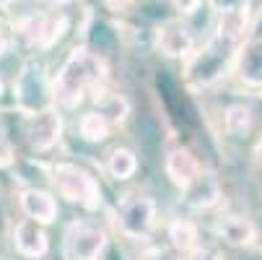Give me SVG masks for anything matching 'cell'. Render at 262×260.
Returning a JSON list of instances; mask_svg holds the SVG:
<instances>
[{"label":"cell","mask_w":262,"mask_h":260,"mask_svg":"<svg viewBox=\"0 0 262 260\" xmlns=\"http://www.w3.org/2000/svg\"><path fill=\"white\" fill-rule=\"evenodd\" d=\"M65 133V120L57 107L42 109L34 115H24V141L34 154H47L60 143Z\"/></svg>","instance_id":"9"},{"label":"cell","mask_w":262,"mask_h":260,"mask_svg":"<svg viewBox=\"0 0 262 260\" xmlns=\"http://www.w3.org/2000/svg\"><path fill=\"white\" fill-rule=\"evenodd\" d=\"M203 3H205V0H169V6H171V8L177 11V16H182V18L195 16Z\"/></svg>","instance_id":"23"},{"label":"cell","mask_w":262,"mask_h":260,"mask_svg":"<svg viewBox=\"0 0 262 260\" xmlns=\"http://www.w3.org/2000/svg\"><path fill=\"white\" fill-rule=\"evenodd\" d=\"M254 159L262 164V135H259V141H257V146H254Z\"/></svg>","instance_id":"29"},{"label":"cell","mask_w":262,"mask_h":260,"mask_svg":"<svg viewBox=\"0 0 262 260\" xmlns=\"http://www.w3.org/2000/svg\"><path fill=\"white\" fill-rule=\"evenodd\" d=\"M252 107L244 104V102H236V104H229L223 109V130H226L231 138H244L249 130H252Z\"/></svg>","instance_id":"19"},{"label":"cell","mask_w":262,"mask_h":260,"mask_svg":"<svg viewBox=\"0 0 262 260\" xmlns=\"http://www.w3.org/2000/svg\"><path fill=\"white\" fill-rule=\"evenodd\" d=\"M68 29V16L62 11H29L16 18L13 39L26 45L29 50H52Z\"/></svg>","instance_id":"5"},{"label":"cell","mask_w":262,"mask_h":260,"mask_svg":"<svg viewBox=\"0 0 262 260\" xmlns=\"http://www.w3.org/2000/svg\"><path fill=\"white\" fill-rule=\"evenodd\" d=\"M154 47L159 55L169 57V60H182L187 63L195 52H198V39L192 26L187 24V18L174 16V18H164L156 29H154Z\"/></svg>","instance_id":"8"},{"label":"cell","mask_w":262,"mask_h":260,"mask_svg":"<svg viewBox=\"0 0 262 260\" xmlns=\"http://www.w3.org/2000/svg\"><path fill=\"white\" fill-rule=\"evenodd\" d=\"M242 45L231 42L221 34H210L208 42L198 47V52L184 63V81L192 91H205L221 84L223 78L234 73L236 57H239Z\"/></svg>","instance_id":"2"},{"label":"cell","mask_w":262,"mask_h":260,"mask_svg":"<svg viewBox=\"0 0 262 260\" xmlns=\"http://www.w3.org/2000/svg\"><path fill=\"white\" fill-rule=\"evenodd\" d=\"M234 73L247 89H262V36L242 45Z\"/></svg>","instance_id":"14"},{"label":"cell","mask_w":262,"mask_h":260,"mask_svg":"<svg viewBox=\"0 0 262 260\" xmlns=\"http://www.w3.org/2000/svg\"><path fill=\"white\" fill-rule=\"evenodd\" d=\"M50 182L60 198L73 206H81L83 211L101 208V188L99 179L81 164L73 162H55L50 167Z\"/></svg>","instance_id":"4"},{"label":"cell","mask_w":262,"mask_h":260,"mask_svg":"<svg viewBox=\"0 0 262 260\" xmlns=\"http://www.w3.org/2000/svg\"><path fill=\"white\" fill-rule=\"evenodd\" d=\"M8 3H11V0H0V11H3V8H8Z\"/></svg>","instance_id":"30"},{"label":"cell","mask_w":262,"mask_h":260,"mask_svg":"<svg viewBox=\"0 0 262 260\" xmlns=\"http://www.w3.org/2000/svg\"><path fill=\"white\" fill-rule=\"evenodd\" d=\"M184 203L195 208V211H210L215 208L221 201H223V188H221V179L210 172V169H203L200 177L182 193Z\"/></svg>","instance_id":"13"},{"label":"cell","mask_w":262,"mask_h":260,"mask_svg":"<svg viewBox=\"0 0 262 260\" xmlns=\"http://www.w3.org/2000/svg\"><path fill=\"white\" fill-rule=\"evenodd\" d=\"M11 45H13V34H8L3 26H0V57L11 50Z\"/></svg>","instance_id":"27"},{"label":"cell","mask_w":262,"mask_h":260,"mask_svg":"<svg viewBox=\"0 0 262 260\" xmlns=\"http://www.w3.org/2000/svg\"><path fill=\"white\" fill-rule=\"evenodd\" d=\"M91 99H94V109H96V112H101L112 123V128H120V125H125L130 120L133 104H130V99L125 94L109 91V89H99Z\"/></svg>","instance_id":"16"},{"label":"cell","mask_w":262,"mask_h":260,"mask_svg":"<svg viewBox=\"0 0 262 260\" xmlns=\"http://www.w3.org/2000/svg\"><path fill=\"white\" fill-rule=\"evenodd\" d=\"M203 169L205 167L200 164V159L192 154V148H187V146H174L164 156V172L179 193H184L190 188V185L200 177Z\"/></svg>","instance_id":"11"},{"label":"cell","mask_w":262,"mask_h":260,"mask_svg":"<svg viewBox=\"0 0 262 260\" xmlns=\"http://www.w3.org/2000/svg\"><path fill=\"white\" fill-rule=\"evenodd\" d=\"M187 260H226L215 247H198Z\"/></svg>","instance_id":"26"},{"label":"cell","mask_w":262,"mask_h":260,"mask_svg":"<svg viewBox=\"0 0 262 260\" xmlns=\"http://www.w3.org/2000/svg\"><path fill=\"white\" fill-rule=\"evenodd\" d=\"M13 104L18 115H34L42 109L57 107L55 102V76L36 60H26L13 81Z\"/></svg>","instance_id":"3"},{"label":"cell","mask_w":262,"mask_h":260,"mask_svg":"<svg viewBox=\"0 0 262 260\" xmlns=\"http://www.w3.org/2000/svg\"><path fill=\"white\" fill-rule=\"evenodd\" d=\"M112 133V123L96 112V109H86V112L78 117V135L86 141V143H104Z\"/></svg>","instance_id":"20"},{"label":"cell","mask_w":262,"mask_h":260,"mask_svg":"<svg viewBox=\"0 0 262 260\" xmlns=\"http://www.w3.org/2000/svg\"><path fill=\"white\" fill-rule=\"evenodd\" d=\"M215 237L223 239L231 247H249L254 239H257V227L247 216H236V213H229V216H221L213 227Z\"/></svg>","instance_id":"15"},{"label":"cell","mask_w":262,"mask_h":260,"mask_svg":"<svg viewBox=\"0 0 262 260\" xmlns=\"http://www.w3.org/2000/svg\"><path fill=\"white\" fill-rule=\"evenodd\" d=\"M140 3V0H101V6L109 11V13H130L135 6Z\"/></svg>","instance_id":"24"},{"label":"cell","mask_w":262,"mask_h":260,"mask_svg":"<svg viewBox=\"0 0 262 260\" xmlns=\"http://www.w3.org/2000/svg\"><path fill=\"white\" fill-rule=\"evenodd\" d=\"M16 201H18L21 213L31 221H39V224H45V227H50V224L57 221V213H60L57 198L45 188H24V190H18Z\"/></svg>","instance_id":"12"},{"label":"cell","mask_w":262,"mask_h":260,"mask_svg":"<svg viewBox=\"0 0 262 260\" xmlns=\"http://www.w3.org/2000/svg\"><path fill=\"white\" fill-rule=\"evenodd\" d=\"M3 91H6V84H3V78H0V96H3Z\"/></svg>","instance_id":"31"},{"label":"cell","mask_w":262,"mask_h":260,"mask_svg":"<svg viewBox=\"0 0 262 260\" xmlns=\"http://www.w3.org/2000/svg\"><path fill=\"white\" fill-rule=\"evenodd\" d=\"M109 234L104 227L76 218L62 232V260H101Z\"/></svg>","instance_id":"7"},{"label":"cell","mask_w":262,"mask_h":260,"mask_svg":"<svg viewBox=\"0 0 262 260\" xmlns=\"http://www.w3.org/2000/svg\"><path fill=\"white\" fill-rule=\"evenodd\" d=\"M138 260H184V255L177 252L174 247H151V250H145Z\"/></svg>","instance_id":"22"},{"label":"cell","mask_w":262,"mask_h":260,"mask_svg":"<svg viewBox=\"0 0 262 260\" xmlns=\"http://www.w3.org/2000/svg\"><path fill=\"white\" fill-rule=\"evenodd\" d=\"M159 224V203L156 198L145 193H133L122 198L117 206V227L120 234L133 239V242H145L151 239Z\"/></svg>","instance_id":"6"},{"label":"cell","mask_w":262,"mask_h":260,"mask_svg":"<svg viewBox=\"0 0 262 260\" xmlns=\"http://www.w3.org/2000/svg\"><path fill=\"white\" fill-rule=\"evenodd\" d=\"M11 164H13V146L0 133V167H11Z\"/></svg>","instance_id":"25"},{"label":"cell","mask_w":262,"mask_h":260,"mask_svg":"<svg viewBox=\"0 0 262 260\" xmlns=\"http://www.w3.org/2000/svg\"><path fill=\"white\" fill-rule=\"evenodd\" d=\"M45 6H50V8H65L68 3H73V0H42Z\"/></svg>","instance_id":"28"},{"label":"cell","mask_w":262,"mask_h":260,"mask_svg":"<svg viewBox=\"0 0 262 260\" xmlns=\"http://www.w3.org/2000/svg\"><path fill=\"white\" fill-rule=\"evenodd\" d=\"M104 172L115 182H127L138 174V154L127 146H115L104 159Z\"/></svg>","instance_id":"18"},{"label":"cell","mask_w":262,"mask_h":260,"mask_svg":"<svg viewBox=\"0 0 262 260\" xmlns=\"http://www.w3.org/2000/svg\"><path fill=\"white\" fill-rule=\"evenodd\" d=\"M166 239L169 247H174L184 257H190L200 247V227L190 218H171L166 227Z\"/></svg>","instance_id":"17"},{"label":"cell","mask_w":262,"mask_h":260,"mask_svg":"<svg viewBox=\"0 0 262 260\" xmlns=\"http://www.w3.org/2000/svg\"><path fill=\"white\" fill-rule=\"evenodd\" d=\"M11 245L16 250V255L26 257V260H42L50 252V237L45 232V224L31 218H21L11 229Z\"/></svg>","instance_id":"10"},{"label":"cell","mask_w":262,"mask_h":260,"mask_svg":"<svg viewBox=\"0 0 262 260\" xmlns=\"http://www.w3.org/2000/svg\"><path fill=\"white\" fill-rule=\"evenodd\" d=\"M106 84V63L86 45H76L55 73V102L60 107H78Z\"/></svg>","instance_id":"1"},{"label":"cell","mask_w":262,"mask_h":260,"mask_svg":"<svg viewBox=\"0 0 262 260\" xmlns=\"http://www.w3.org/2000/svg\"><path fill=\"white\" fill-rule=\"evenodd\" d=\"M249 3H252V0H205V6H208L215 16H221V13H234V11H252Z\"/></svg>","instance_id":"21"}]
</instances>
